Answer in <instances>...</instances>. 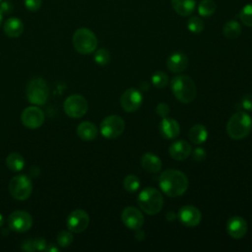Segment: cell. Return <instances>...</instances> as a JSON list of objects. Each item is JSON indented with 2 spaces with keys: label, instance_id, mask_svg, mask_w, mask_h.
I'll return each mask as SVG.
<instances>
[{
  "label": "cell",
  "instance_id": "obj_1",
  "mask_svg": "<svg viewBox=\"0 0 252 252\" xmlns=\"http://www.w3.org/2000/svg\"><path fill=\"white\" fill-rule=\"evenodd\" d=\"M158 185L165 195L175 198L186 192L189 182L187 176L182 171L171 168L161 172Z\"/></svg>",
  "mask_w": 252,
  "mask_h": 252
},
{
  "label": "cell",
  "instance_id": "obj_2",
  "mask_svg": "<svg viewBox=\"0 0 252 252\" xmlns=\"http://www.w3.org/2000/svg\"><path fill=\"white\" fill-rule=\"evenodd\" d=\"M174 97L182 103H190L196 97V86L194 81L187 75L174 77L170 82Z\"/></svg>",
  "mask_w": 252,
  "mask_h": 252
},
{
  "label": "cell",
  "instance_id": "obj_3",
  "mask_svg": "<svg viewBox=\"0 0 252 252\" xmlns=\"http://www.w3.org/2000/svg\"><path fill=\"white\" fill-rule=\"evenodd\" d=\"M252 119L245 111H237L230 116L226 124V133L233 140H240L249 135Z\"/></svg>",
  "mask_w": 252,
  "mask_h": 252
},
{
  "label": "cell",
  "instance_id": "obj_4",
  "mask_svg": "<svg viewBox=\"0 0 252 252\" xmlns=\"http://www.w3.org/2000/svg\"><path fill=\"white\" fill-rule=\"evenodd\" d=\"M137 201L141 210L150 216L159 213L163 205V198L161 193L153 187H147L143 189L139 193Z\"/></svg>",
  "mask_w": 252,
  "mask_h": 252
},
{
  "label": "cell",
  "instance_id": "obj_5",
  "mask_svg": "<svg viewBox=\"0 0 252 252\" xmlns=\"http://www.w3.org/2000/svg\"><path fill=\"white\" fill-rule=\"evenodd\" d=\"M72 42L76 51L81 54H90L94 52L97 46L95 34L87 28L78 29L73 34Z\"/></svg>",
  "mask_w": 252,
  "mask_h": 252
},
{
  "label": "cell",
  "instance_id": "obj_6",
  "mask_svg": "<svg viewBox=\"0 0 252 252\" xmlns=\"http://www.w3.org/2000/svg\"><path fill=\"white\" fill-rule=\"evenodd\" d=\"M28 100L35 105H43L48 98V87L41 78H35L30 81L27 87Z\"/></svg>",
  "mask_w": 252,
  "mask_h": 252
},
{
  "label": "cell",
  "instance_id": "obj_7",
  "mask_svg": "<svg viewBox=\"0 0 252 252\" xmlns=\"http://www.w3.org/2000/svg\"><path fill=\"white\" fill-rule=\"evenodd\" d=\"M9 191L13 198L20 201L27 200L32 192V181L27 175H16L9 182Z\"/></svg>",
  "mask_w": 252,
  "mask_h": 252
},
{
  "label": "cell",
  "instance_id": "obj_8",
  "mask_svg": "<svg viewBox=\"0 0 252 252\" xmlns=\"http://www.w3.org/2000/svg\"><path fill=\"white\" fill-rule=\"evenodd\" d=\"M125 129V122L119 115H109L105 117L99 127L100 134L106 139L119 137Z\"/></svg>",
  "mask_w": 252,
  "mask_h": 252
},
{
  "label": "cell",
  "instance_id": "obj_9",
  "mask_svg": "<svg viewBox=\"0 0 252 252\" xmlns=\"http://www.w3.org/2000/svg\"><path fill=\"white\" fill-rule=\"evenodd\" d=\"M88 101L81 94L69 95L63 104L65 113L71 118L83 117L88 111Z\"/></svg>",
  "mask_w": 252,
  "mask_h": 252
},
{
  "label": "cell",
  "instance_id": "obj_10",
  "mask_svg": "<svg viewBox=\"0 0 252 252\" xmlns=\"http://www.w3.org/2000/svg\"><path fill=\"white\" fill-rule=\"evenodd\" d=\"M9 227L17 232H26L32 225V216L25 211H15L8 218Z\"/></svg>",
  "mask_w": 252,
  "mask_h": 252
},
{
  "label": "cell",
  "instance_id": "obj_11",
  "mask_svg": "<svg viewBox=\"0 0 252 252\" xmlns=\"http://www.w3.org/2000/svg\"><path fill=\"white\" fill-rule=\"evenodd\" d=\"M143 102V95L137 89H127L120 97V105L126 112H134L140 108Z\"/></svg>",
  "mask_w": 252,
  "mask_h": 252
},
{
  "label": "cell",
  "instance_id": "obj_12",
  "mask_svg": "<svg viewBox=\"0 0 252 252\" xmlns=\"http://www.w3.org/2000/svg\"><path fill=\"white\" fill-rule=\"evenodd\" d=\"M90 223L88 213L82 209L73 211L67 218V227L70 231L80 233L84 231Z\"/></svg>",
  "mask_w": 252,
  "mask_h": 252
},
{
  "label": "cell",
  "instance_id": "obj_13",
  "mask_svg": "<svg viewBox=\"0 0 252 252\" xmlns=\"http://www.w3.org/2000/svg\"><path fill=\"white\" fill-rule=\"evenodd\" d=\"M21 120L24 126L29 129H36L44 122V113L36 106H29L23 110Z\"/></svg>",
  "mask_w": 252,
  "mask_h": 252
},
{
  "label": "cell",
  "instance_id": "obj_14",
  "mask_svg": "<svg viewBox=\"0 0 252 252\" xmlns=\"http://www.w3.org/2000/svg\"><path fill=\"white\" fill-rule=\"evenodd\" d=\"M177 218L179 221L185 226H196L200 223L202 220L201 212L194 206L186 205L179 209L177 213Z\"/></svg>",
  "mask_w": 252,
  "mask_h": 252
},
{
  "label": "cell",
  "instance_id": "obj_15",
  "mask_svg": "<svg viewBox=\"0 0 252 252\" xmlns=\"http://www.w3.org/2000/svg\"><path fill=\"white\" fill-rule=\"evenodd\" d=\"M122 222L126 227L137 230L144 224V216L140 210L134 207H126L121 213Z\"/></svg>",
  "mask_w": 252,
  "mask_h": 252
},
{
  "label": "cell",
  "instance_id": "obj_16",
  "mask_svg": "<svg viewBox=\"0 0 252 252\" xmlns=\"http://www.w3.org/2000/svg\"><path fill=\"white\" fill-rule=\"evenodd\" d=\"M248 229L246 220L239 216L231 217L226 222V231L227 233L235 239L242 238Z\"/></svg>",
  "mask_w": 252,
  "mask_h": 252
},
{
  "label": "cell",
  "instance_id": "obj_17",
  "mask_svg": "<svg viewBox=\"0 0 252 252\" xmlns=\"http://www.w3.org/2000/svg\"><path fill=\"white\" fill-rule=\"evenodd\" d=\"M191 146L183 140H178L170 144L168 153L170 157L175 160L186 159L191 154Z\"/></svg>",
  "mask_w": 252,
  "mask_h": 252
},
{
  "label": "cell",
  "instance_id": "obj_18",
  "mask_svg": "<svg viewBox=\"0 0 252 252\" xmlns=\"http://www.w3.org/2000/svg\"><path fill=\"white\" fill-rule=\"evenodd\" d=\"M159 131L163 138L174 139L180 133V126L176 120L166 116L159 122Z\"/></svg>",
  "mask_w": 252,
  "mask_h": 252
},
{
  "label": "cell",
  "instance_id": "obj_19",
  "mask_svg": "<svg viewBox=\"0 0 252 252\" xmlns=\"http://www.w3.org/2000/svg\"><path fill=\"white\" fill-rule=\"evenodd\" d=\"M188 65L187 56L180 51L172 53L166 60V67L172 73H180L186 69Z\"/></svg>",
  "mask_w": 252,
  "mask_h": 252
},
{
  "label": "cell",
  "instance_id": "obj_20",
  "mask_svg": "<svg viewBox=\"0 0 252 252\" xmlns=\"http://www.w3.org/2000/svg\"><path fill=\"white\" fill-rule=\"evenodd\" d=\"M3 29H4V32L7 36L16 38V37H19L20 35H22V33L24 32V24L19 18L12 17V18H9L8 20H6V22L4 23Z\"/></svg>",
  "mask_w": 252,
  "mask_h": 252
},
{
  "label": "cell",
  "instance_id": "obj_21",
  "mask_svg": "<svg viewBox=\"0 0 252 252\" xmlns=\"http://www.w3.org/2000/svg\"><path fill=\"white\" fill-rule=\"evenodd\" d=\"M141 165L146 171L151 173H157L161 169L162 163L157 155H154L152 153H146L141 158Z\"/></svg>",
  "mask_w": 252,
  "mask_h": 252
},
{
  "label": "cell",
  "instance_id": "obj_22",
  "mask_svg": "<svg viewBox=\"0 0 252 252\" xmlns=\"http://www.w3.org/2000/svg\"><path fill=\"white\" fill-rule=\"evenodd\" d=\"M97 133L96 126L89 121H84L77 127V135L83 141H93L96 138Z\"/></svg>",
  "mask_w": 252,
  "mask_h": 252
},
{
  "label": "cell",
  "instance_id": "obj_23",
  "mask_svg": "<svg viewBox=\"0 0 252 252\" xmlns=\"http://www.w3.org/2000/svg\"><path fill=\"white\" fill-rule=\"evenodd\" d=\"M173 10L182 17L190 16L196 7V0H171Z\"/></svg>",
  "mask_w": 252,
  "mask_h": 252
},
{
  "label": "cell",
  "instance_id": "obj_24",
  "mask_svg": "<svg viewBox=\"0 0 252 252\" xmlns=\"http://www.w3.org/2000/svg\"><path fill=\"white\" fill-rule=\"evenodd\" d=\"M208 138V131L202 124H196L189 131V139L195 145L203 144Z\"/></svg>",
  "mask_w": 252,
  "mask_h": 252
},
{
  "label": "cell",
  "instance_id": "obj_25",
  "mask_svg": "<svg viewBox=\"0 0 252 252\" xmlns=\"http://www.w3.org/2000/svg\"><path fill=\"white\" fill-rule=\"evenodd\" d=\"M222 33L226 38L234 39L240 35L241 26L237 21L229 20L224 24L222 28Z\"/></svg>",
  "mask_w": 252,
  "mask_h": 252
},
{
  "label": "cell",
  "instance_id": "obj_26",
  "mask_svg": "<svg viewBox=\"0 0 252 252\" xmlns=\"http://www.w3.org/2000/svg\"><path fill=\"white\" fill-rule=\"evenodd\" d=\"M6 165L12 171L18 172L21 171L25 166L24 158L18 153H11L6 158Z\"/></svg>",
  "mask_w": 252,
  "mask_h": 252
},
{
  "label": "cell",
  "instance_id": "obj_27",
  "mask_svg": "<svg viewBox=\"0 0 252 252\" xmlns=\"http://www.w3.org/2000/svg\"><path fill=\"white\" fill-rule=\"evenodd\" d=\"M217 9V5L214 0H201L198 5V13L201 17L212 16Z\"/></svg>",
  "mask_w": 252,
  "mask_h": 252
},
{
  "label": "cell",
  "instance_id": "obj_28",
  "mask_svg": "<svg viewBox=\"0 0 252 252\" xmlns=\"http://www.w3.org/2000/svg\"><path fill=\"white\" fill-rule=\"evenodd\" d=\"M123 187L127 192H136L140 187V179L135 175L129 174L123 180Z\"/></svg>",
  "mask_w": 252,
  "mask_h": 252
},
{
  "label": "cell",
  "instance_id": "obj_29",
  "mask_svg": "<svg viewBox=\"0 0 252 252\" xmlns=\"http://www.w3.org/2000/svg\"><path fill=\"white\" fill-rule=\"evenodd\" d=\"M239 18L243 25L252 28V3L246 4L239 12Z\"/></svg>",
  "mask_w": 252,
  "mask_h": 252
},
{
  "label": "cell",
  "instance_id": "obj_30",
  "mask_svg": "<svg viewBox=\"0 0 252 252\" xmlns=\"http://www.w3.org/2000/svg\"><path fill=\"white\" fill-rule=\"evenodd\" d=\"M187 28L193 33H200L204 30V22L201 18L193 16L187 21Z\"/></svg>",
  "mask_w": 252,
  "mask_h": 252
},
{
  "label": "cell",
  "instance_id": "obj_31",
  "mask_svg": "<svg viewBox=\"0 0 252 252\" xmlns=\"http://www.w3.org/2000/svg\"><path fill=\"white\" fill-rule=\"evenodd\" d=\"M152 83L158 89L164 88L168 84V76L165 73H163V72L158 71V72L153 74V76H152Z\"/></svg>",
  "mask_w": 252,
  "mask_h": 252
},
{
  "label": "cell",
  "instance_id": "obj_32",
  "mask_svg": "<svg viewBox=\"0 0 252 252\" xmlns=\"http://www.w3.org/2000/svg\"><path fill=\"white\" fill-rule=\"evenodd\" d=\"M94 60L95 61L96 64H98L100 66H104V65L108 64V62L110 60V54H109L107 49L99 48L98 50L95 51L94 56Z\"/></svg>",
  "mask_w": 252,
  "mask_h": 252
},
{
  "label": "cell",
  "instance_id": "obj_33",
  "mask_svg": "<svg viewBox=\"0 0 252 252\" xmlns=\"http://www.w3.org/2000/svg\"><path fill=\"white\" fill-rule=\"evenodd\" d=\"M57 243L61 247H68L73 241V235L68 230H62L57 234Z\"/></svg>",
  "mask_w": 252,
  "mask_h": 252
},
{
  "label": "cell",
  "instance_id": "obj_34",
  "mask_svg": "<svg viewBox=\"0 0 252 252\" xmlns=\"http://www.w3.org/2000/svg\"><path fill=\"white\" fill-rule=\"evenodd\" d=\"M24 3L30 12H36L41 7L42 0H24Z\"/></svg>",
  "mask_w": 252,
  "mask_h": 252
},
{
  "label": "cell",
  "instance_id": "obj_35",
  "mask_svg": "<svg viewBox=\"0 0 252 252\" xmlns=\"http://www.w3.org/2000/svg\"><path fill=\"white\" fill-rule=\"evenodd\" d=\"M169 106L165 102H159L156 107V112L160 117H166L169 113Z\"/></svg>",
  "mask_w": 252,
  "mask_h": 252
},
{
  "label": "cell",
  "instance_id": "obj_36",
  "mask_svg": "<svg viewBox=\"0 0 252 252\" xmlns=\"http://www.w3.org/2000/svg\"><path fill=\"white\" fill-rule=\"evenodd\" d=\"M206 157H207V153L203 148H196L192 153V158L196 161H202L206 158Z\"/></svg>",
  "mask_w": 252,
  "mask_h": 252
},
{
  "label": "cell",
  "instance_id": "obj_37",
  "mask_svg": "<svg viewBox=\"0 0 252 252\" xmlns=\"http://www.w3.org/2000/svg\"><path fill=\"white\" fill-rule=\"evenodd\" d=\"M240 105L243 109L252 111V94H245L240 101Z\"/></svg>",
  "mask_w": 252,
  "mask_h": 252
},
{
  "label": "cell",
  "instance_id": "obj_38",
  "mask_svg": "<svg viewBox=\"0 0 252 252\" xmlns=\"http://www.w3.org/2000/svg\"><path fill=\"white\" fill-rule=\"evenodd\" d=\"M33 244H34V248H35V251L36 250H39V251H43L45 250L46 248V242L43 238H35L33 239Z\"/></svg>",
  "mask_w": 252,
  "mask_h": 252
},
{
  "label": "cell",
  "instance_id": "obj_39",
  "mask_svg": "<svg viewBox=\"0 0 252 252\" xmlns=\"http://www.w3.org/2000/svg\"><path fill=\"white\" fill-rule=\"evenodd\" d=\"M22 249L25 250V251H35V248H34V244H33V239H28L26 240L25 242H23V245H22Z\"/></svg>",
  "mask_w": 252,
  "mask_h": 252
},
{
  "label": "cell",
  "instance_id": "obj_40",
  "mask_svg": "<svg viewBox=\"0 0 252 252\" xmlns=\"http://www.w3.org/2000/svg\"><path fill=\"white\" fill-rule=\"evenodd\" d=\"M12 10H13V7H12L11 3H9V2H1L0 3V11L3 14H9L12 12Z\"/></svg>",
  "mask_w": 252,
  "mask_h": 252
},
{
  "label": "cell",
  "instance_id": "obj_41",
  "mask_svg": "<svg viewBox=\"0 0 252 252\" xmlns=\"http://www.w3.org/2000/svg\"><path fill=\"white\" fill-rule=\"evenodd\" d=\"M176 218H177V215H176L174 212H172V211L167 212L166 215H165V219H166V220H168V221H173V220H175Z\"/></svg>",
  "mask_w": 252,
  "mask_h": 252
},
{
  "label": "cell",
  "instance_id": "obj_42",
  "mask_svg": "<svg viewBox=\"0 0 252 252\" xmlns=\"http://www.w3.org/2000/svg\"><path fill=\"white\" fill-rule=\"evenodd\" d=\"M45 250L48 252H55V251H58V248H56L53 244H49V246H46Z\"/></svg>",
  "mask_w": 252,
  "mask_h": 252
},
{
  "label": "cell",
  "instance_id": "obj_43",
  "mask_svg": "<svg viewBox=\"0 0 252 252\" xmlns=\"http://www.w3.org/2000/svg\"><path fill=\"white\" fill-rule=\"evenodd\" d=\"M3 222H4V219H3L2 215L0 214V227L3 225Z\"/></svg>",
  "mask_w": 252,
  "mask_h": 252
},
{
  "label": "cell",
  "instance_id": "obj_44",
  "mask_svg": "<svg viewBox=\"0 0 252 252\" xmlns=\"http://www.w3.org/2000/svg\"><path fill=\"white\" fill-rule=\"evenodd\" d=\"M3 13L0 11V27H1V25H2V22H3Z\"/></svg>",
  "mask_w": 252,
  "mask_h": 252
},
{
  "label": "cell",
  "instance_id": "obj_45",
  "mask_svg": "<svg viewBox=\"0 0 252 252\" xmlns=\"http://www.w3.org/2000/svg\"><path fill=\"white\" fill-rule=\"evenodd\" d=\"M1 2H2V0H0V3H1Z\"/></svg>",
  "mask_w": 252,
  "mask_h": 252
}]
</instances>
